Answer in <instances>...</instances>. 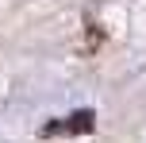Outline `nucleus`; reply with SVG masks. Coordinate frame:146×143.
<instances>
[{
    "label": "nucleus",
    "mask_w": 146,
    "mask_h": 143,
    "mask_svg": "<svg viewBox=\"0 0 146 143\" xmlns=\"http://www.w3.org/2000/svg\"><path fill=\"white\" fill-rule=\"evenodd\" d=\"M96 128V112H73L66 116V120H50V124H42L38 128V136L42 139H62V136H88V132Z\"/></svg>",
    "instance_id": "nucleus-1"
}]
</instances>
